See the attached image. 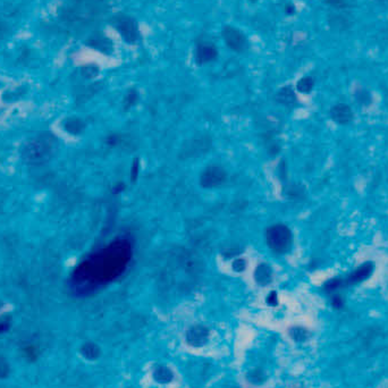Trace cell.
I'll return each mask as SVG.
<instances>
[{"label":"cell","mask_w":388,"mask_h":388,"mask_svg":"<svg viewBox=\"0 0 388 388\" xmlns=\"http://www.w3.org/2000/svg\"><path fill=\"white\" fill-rule=\"evenodd\" d=\"M133 257V243L122 236L93 252L77 265L72 273V291L77 295H88L112 281L126 271Z\"/></svg>","instance_id":"cell-1"},{"label":"cell","mask_w":388,"mask_h":388,"mask_svg":"<svg viewBox=\"0 0 388 388\" xmlns=\"http://www.w3.org/2000/svg\"><path fill=\"white\" fill-rule=\"evenodd\" d=\"M52 145L49 142L47 136L36 137L34 140H31L23 149V159L27 163L32 165H40L48 161L50 159Z\"/></svg>","instance_id":"cell-2"},{"label":"cell","mask_w":388,"mask_h":388,"mask_svg":"<svg viewBox=\"0 0 388 388\" xmlns=\"http://www.w3.org/2000/svg\"><path fill=\"white\" fill-rule=\"evenodd\" d=\"M267 243L272 251L285 253L292 244V233L284 225H275L265 233Z\"/></svg>","instance_id":"cell-3"},{"label":"cell","mask_w":388,"mask_h":388,"mask_svg":"<svg viewBox=\"0 0 388 388\" xmlns=\"http://www.w3.org/2000/svg\"><path fill=\"white\" fill-rule=\"evenodd\" d=\"M115 28L124 41L133 44L140 40L137 22L132 17H122L115 23Z\"/></svg>","instance_id":"cell-4"},{"label":"cell","mask_w":388,"mask_h":388,"mask_svg":"<svg viewBox=\"0 0 388 388\" xmlns=\"http://www.w3.org/2000/svg\"><path fill=\"white\" fill-rule=\"evenodd\" d=\"M223 38L227 47L233 51L243 52L248 49V39L243 32L233 26H225L223 30Z\"/></svg>","instance_id":"cell-5"},{"label":"cell","mask_w":388,"mask_h":388,"mask_svg":"<svg viewBox=\"0 0 388 388\" xmlns=\"http://www.w3.org/2000/svg\"><path fill=\"white\" fill-rule=\"evenodd\" d=\"M218 57V50L214 44L201 43L199 44L195 51V61L198 65H204L216 60Z\"/></svg>","instance_id":"cell-6"},{"label":"cell","mask_w":388,"mask_h":388,"mask_svg":"<svg viewBox=\"0 0 388 388\" xmlns=\"http://www.w3.org/2000/svg\"><path fill=\"white\" fill-rule=\"evenodd\" d=\"M330 116L337 124L347 125L353 120V112L347 105L338 104L334 106L332 110H330Z\"/></svg>","instance_id":"cell-7"},{"label":"cell","mask_w":388,"mask_h":388,"mask_svg":"<svg viewBox=\"0 0 388 388\" xmlns=\"http://www.w3.org/2000/svg\"><path fill=\"white\" fill-rule=\"evenodd\" d=\"M374 271V263L373 262H366L362 265H360L357 270L353 271L351 275L347 277L345 280L346 284L349 285H355L361 283V281L366 280L371 276V273Z\"/></svg>","instance_id":"cell-8"},{"label":"cell","mask_w":388,"mask_h":388,"mask_svg":"<svg viewBox=\"0 0 388 388\" xmlns=\"http://www.w3.org/2000/svg\"><path fill=\"white\" fill-rule=\"evenodd\" d=\"M87 44L89 47L97 49V50H99L101 52H105V54H109V52H112V50L114 49L112 41L107 38H105V36H96V38H91L88 41Z\"/></svg>","instance_id":"cell-9"},{"label":"cell","mask_w":388,"mask_h":388,"mask_svg":"<svg viewBox=\"0 0 388 388\" xmlns=\"http://www.w3.org/2000/svg\"><path fill=\"white\" fill-rule=\"evenodd\" d=\"M224 177L225 176L222 170L217 168H210L204 173L203 182L208 186H214L219 182H222Z\"/></svg>","instance_id":"cell-10"},{"label":"cell","mask_w":388,"mask_h":388,"mask_svg":"<svg viewBox=\"0 0 388 388\" xmlns=\"http://www.w3.org/2000/svg\"><path fill=\"white\" fill-rule=\"evenodd\" d=\"M314 87V80L310 76L302 77V79L297 82L296 89L299 90L301 93H309Z\"/></svg>","instance_id":"cell-11"},{"label":"cell","mask_w":388,"mask_h":388,"mask_svg":"<svg viewBox=\"0 0 388 388\" xmlns=\"http://www.w3.org/2000/svg\"><path fill=\"white\" fill-rule=\"evenodd\" d=\"M81 353L87 359L92 360V359H96L98 355H99V349H98V346L93 344V343H87V344L82 346Z\"/></svg>","instance_id":"cell-12"},{"label":"cell","mask_w":388,"mask_h":388,"mask_svg":"<svg viewBox=\"0 0 388 388\" xmlns=\"http://www.w3.org/2000/svg\"><path fill=\"white\" fill-rule=\"evenodd\" d=\"M10 371L11 367L8 359L0 354V381H5V379L9 377Z\"/></svg>","instance_id":"cell-13"},{"label":"cell","mask_w":388,"mask_h":388,"mask_svg":"<svg viewBox=\"0 0 388 388\" xmlns=\"http://www.w3.org/2000/svg\"><path fill=\"white\" fill-rule=\"evenodd\" d=\"M23 354L24 357H25L26 360L31 361V362H34L36 361V359H38V355H39V351L38 349L34 345H27L23 349Z\"/></svg>","instance_id":"cell-14"},{"label":"cell","mask_w":388,"mask_h":388,"mask_svg":"<svg viewBox=\"0 0 388 388\" xmlns=\"http://www.w3.org/2000/svg\"><path fill=\"white\" fill-rule=\"evenodd\" d=\"M278 97L284 104H292V102L295 101V95H294L293 90L291 88H285L281 90Z\"/></svg>","instance_id":"cell-15"},{"label":"cell","mask_w":388,"mask_h":388,"mask_svg":"<svg viewBox=\"0 0 388 388\" xmlns=\"http://www.w3.org/2000/svg\"><path fill=\"white\" fill-rule=\"evenodd\" d=\"M98 73H99V68H98L96 65H88V66H84L82 68V74L85 77H88V79L97 76Z\"/></svg>","instance_id":"cell-16"},{"label":"cell","mask_w":388,"mask_h":388,"mask_svg":"<svg viewBox=\"0 0 388 388\" xmlns=\"http://www.w3.org/2000/svg\"><path fill=\"white\" fill-rule=\"evenodd\" d=\"M324 1L335 9H344L349 6V0H324Z\"/></svg>","instance_id":"cell-17"},{"label":"cell","mask_w":388,"mask_h":388,"mask_svg":"<svg viewBox=\"0 0 388 388\" xmlns=\"http://www.w3.org/2000/svg\"><path fill=\"white\" fill-rule=\"evenodd\" d=\"M11 327V318L10 316H5L0 318V335L7 333Z\"/></svg>","instance_id":"cell-18"},{"label":"cell","mask_w":388,"mask_h":388,"mask_svg":"<svg viewBox=\"0 0 388 388\" xmlns=\"http://www.w3.org/2000/svg\"><path fill=\"white\" fill-rule=\"evenodd\" d=\"M343 285H344V281H343L342 279L336 278V279L329 280L328 283L326 284L325 287H326V289L328 292H335V291H337L338 288H341Z\"/></svg>","instance_id":"cell-19"},{"label":"cell","mask_w":388,"mask_h":388,"mask_svg":"<svg viewBox=\"0 0 388 388\" xmlns=\"http://www.w3.org/2000/svg\"><path fill=\"white\" fill-rule=\"evenodd\" d=\"M10 34V28L5 20L0 18V40L7 38Z\"/></svg>","instance_id":"cell-20"},{"label":"cell","mask_w":388,"mask_h":388,"mask_svg":"<svg viewBox=\"0 0 388 388\" xmlns=\"http://www.w3.org/2000/svg\"><path fill=\"white\" fill-rule=\"evenodd\" d=\"M357 98H358V100L361 102V105H362V104H366V105H367L368 102L370 101V96H369V93H368V92L366 91V90H363V89H360V90H359V91L357 92Z\"/></svg>","instance_id":"cell-21"},{"label":"cell","mask_w":388,"mask_h":388,"mask_svg":"<svg viewBox=\"0 0 388 388\" xmlns=\"http://www.w3.org/2000/svg\"><path fill=\"white\" fill-rule=\"evenodd\" d=\"M333 305L335 306V308H337V309H340L341 306L343 305V301H342V299L338 295L333 296Z\"/></svg>","instance_id":"cell-22"},{"label":"cell","mask_w":388,"mask_h":388,"mask_svg":"<svg viewBox=\"0 0 388 388\" xmlns=\"http://www.w3.org/2000/svg\"><path fill=\"white\" fill-rule=\"evenodd\" d=\"M285 11H286V14L292 15V14L295 13V7H294L293 5H291V3H289V5H287V6L285 7Z\"/></svg>","instance_id":"cell-23"},{"label":"cell","mask_w":388,"mask_h":388,"mask_svg":"<svg viewBox=\"0 0 388 388\" xmlns=\"http://www.w3.org/2000/svg\"><path fill=\"white\" fill-rule=\"evenodd\" d=\"M1 305H2V303H1V302H0V308H1Z\"/></svg>","instance_id":"cell-24"}]
</instances>
